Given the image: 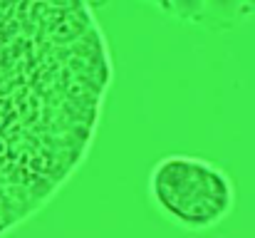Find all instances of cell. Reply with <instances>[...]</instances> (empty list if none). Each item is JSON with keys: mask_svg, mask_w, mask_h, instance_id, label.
Masks as SVG:
<instances>
[{"mask_svg": "<svg viewBox=\"0 0 255 238\" xmlns=\"http://www.w3.org/2000/svg\"><path fill=\"white\" fill-rule=\"evenodd\" d=\"M144 2H151V5H156V7H161V0H144Z\"/></svg>", "mask_w": 255, "mask_h": 238, "instance_id": "obj_6", "label": "cell"}, {"mask_svg": "<svg viewBox=\"0 0 255 238\" xmlns=\"http://www.w3.org/2000/svg\"><path fill=\"white\" fill-rule=\"evenodd\" d=\"M253 10H255V0H246V15L253 12Z\"/></svg>", "mask_w": 255, "mask_h": 238, "instance_id": "obj_4", "label": "cell"}, {"mask_svg": "<svg viewBox=\"0 0 255 238\" xmlns=\"http://www.w3.org/2000/svg\"><path fill=\"white\" fill-rule=\"evenodd\" d=\"M203 7H206V0H171L169 15L178 22L198 25L203 17Z\"/></svg>", "mask_w": 255, "mask_h": 238, "instance_id": "obj_3", "label": "cell"}, {"mask_svg": "<svg viewBox=\"0 0 255 238\" xmlns=\"http://www.w3.org/2000/svg\"><path fill=\"white\" fill-rule=\"evenodd\" d=\"M243 15H246V0H206L203 17L198 25H203L206 30L221 32V30L233 27Z\"/></svg>", "mask_w": 255, "mask_h": 238, "instance_id": "obj_2", "label": "cell"}, {"mask_svg": "<svg viewBox=\"0 0 255 238\" xmlns=\"http://www.w3.org/2000/svg\"><path fill=\"white\" fill-rule=\"evenodd\" d=\"M149 199L171 224L198 234L228 219L236 206V184L208 159L169 154L149 174Z\"/></svg>", "mask_w": 255, "mask_h": 238, "instance_id": "obj_1", "label": "cell"}, {"mask_svg": "<svg viewBox=\"0 0 255 238\" xmlns=\"http://www.w3.org/2000/svg\"><path fill=\"white\" fill-rule=\"evenodd\" d=\"M169 2H171V0H161V10H164L166 15H169Z\"/></svg>", "mask_w": 255, "mask_h": 238, "instance_id": "obj_5", "label": "cell"}]
</instances>
